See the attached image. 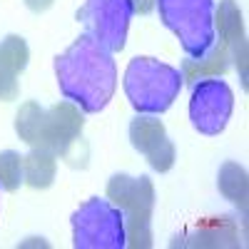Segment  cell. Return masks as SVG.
Here are the masks:
<instances>
[{
    "label": "cell",
    "mask_w": 249,
    "mask_h": 249,
    "mask_svg": "<svg viewBox=\"0 0 249 249\" xmlns=\"http://www.w3.org/2000/svg\"><path fill=\"white\" fill-rule=\"evenodd\" d=\"M135 15L132 0H85L77 10V20L85 33L105 45L110 53H120L127 43V30Z\"/></svg>",
    "instance_id": "8992f818"
},
{
    "label": "cell",
    "mask_w": 249,
    "mask_h": 249,
    "mask_svg": "<svg viewBox=\"0 0 249 249\" xmlns=\"http://www.w3.org/2000/svg\"><path fill=\"white\" fill-rule=\"evenodd\" d=\"M43 120H45V107H40L37 102H25V105H20V110L15 115L18 137L23 142H28L30 147H35L40 127H43Z\"/></svg>",
    "instance_id": "9a60e30c"
},
{
    "label": "cell",
    "mask_w": 249,
    "mask_h": 249,
    "mask_svg": "<svg viewBox=\"0 0 249 249\" xmlns=\"http://www.w3.org/2000/svg\"><path fill=\"white\" fill-rule=\"evenodd\" d=\"M230 60H232V53L227 48L222 40L217 37L214 48L207 53L202 60H184L182 65V77L184 80H202V77H219L227 68H230Z\"/></svg>",
    "instance_id": "8fae6325"
},
{
    "label": "cell",
    "mask_w": 249,
    "mask_h": 249,
    "mask_svg": "<svg viewBox=\"0 0 249 249\" xmlns=\"http://www.w3.org/2000/svg\"><path fill=\"white\" fill-rule=\"evenodd\" d=\"M234 110V92L222 77H202L192 82L190 122L199 135L214 137L224 132Z\"/></svg>",
    "instance_id": "52a82bcc"
},
{
    "label": "cell",
    "mask_w": 249,
    "mask_h": 249,
    "mask_svg": "<svg viewBox=\"0 0 249 249\" xmlns=\"http://www.w3.org/2000/svg\"><path fill=\"white\" fill-rule=\"evenodd\" d=\"M57 172V160L48 150H30V155L23 157V182L33 190H48Z\"/></svg>",
    "instance_id": "7c38bea8"
},
{
    "label": "cell",
    "mask_w": 249,
    "mask_h": 249,
    "mask_svg": "<svg viewBox=\"0 0 249 249\" xmlns=\"http://www.w3.org/2000/svg\"><path fill=\"white\" fill-rule=\"evenodd\" d=\"M217 184H219V192L227 199L242 207V210H247V170L242 164L224 162L217 175Z\"/></svg>",
    "instance_id": "4fadbf2b"
},
{
    "label": "cell",
    "mask_w": 249,
    "mask_h": 249,
    "mask_svg": "<svg viewBox=\"0 0 249 249\" xmlns=\"http://www.w3.org/2000/svg\"><path fill=\"white\" fill-rule=\"evenodd\" d=\"M18 97V75L0 68V100H15Z\"/></svg>",
    "instance_id": "e0dca14e"
},
{
    "label": "cell",
    "mask_w": 249,
    "mask_h": 249,
    "mask_svg": "<svg viewBox=\"0 0 249 249\" xmlns=\"http://www.w3.org/2000/svg\"><path fill=\"white\" fill-rule=\"evenodd\" d=\"M130 142L132 147L150 162L155 172H170L175 164V144L167 137L164 124L157 115H137L130 122Z\"/></svg>",
    "instance_id": "9c48e42d"
},
{
    "label": "cell",
    "mask_w": 249,
    "mask_h": 249,
    "mask_svg": "<svg viewBox=\"0 0 249 249\" xmlns=\"http://www.w3.org/2000/svg\"><path fill=\"white\" fill-rule=\"evenodd\" d=\"M0 190H3V187H0Z\"/></svg>",
    "instance_id": "ffe728a7"
},
{
    "label": "cell",
    "mask_w": 249,
    "mask_h": 249,
    "mask_svg": "<svg viewBox=\"0 0 249 249\" xmlns=\"http://www.w3.org/2000/svg\"><path fill=\"white\" fill-rule=\"evenodd\" d=\"M184 85L182 70L157 57L137 55L127 62L122 88L137 115H162L172 107Z\"/></svg>",
    "instance_id": "7a4b0ae2"
},
{
    "label": "cell",
    "mask_w": 249,
    "mask_h": 249,
    "mask_svg": "<svg viewBox=\"0 0 249 249\" xmlns=\"http://www.w3.org/2000/svg\"><path fill=\"white\" fill-rule=\"evenodd\" d=\"M28 60H30V48L25 43V37L20 35H8L5 40H0V68L20 75L28 68Z\"/></svg>",
    "instance_id": "5bb4252c"
},
{
    "label": "cell",
    "mask_w": 249,
    "mask_h": 249,
    "mask_svg": "<svg viewBox=\"0 0 249 249\" xmlns=\"http://www.w3.org/2000/svg\"><path fill=\"white\" fill-rule=\"evenodd\" d=\"M85 117L77 105H72L70 100L57 102V105L45 110V120L43 127H40L35 150H48L55 157L68 155V150L72 147V142L80 137Z\"/></svg>",
    "instance_id": "ba28073f"
},
{
    "label": "cell",
    "mask_w": 249,
    "mask_h": 249,
    "mask_svg": "<svg viewBox=\"0 0 249 249\" xmlns=\"http://www.w3.org/2000/svg\"><path fill=\"white\" fill-rule=\"evenodd\" d=\"M25 5H28L33 13H45V10L53 5V0H25Z\"/></svg>",
    "instance_id": "ac0fdd59"
},
{
    "label": "cell",
    "mask_w": 249,
    "mask_h": 249,
    "mask_svg": "<svg viewBox=\"0 0 249 249\" xmlns=\"http://www.w3.org/2000/svg\"><path fill=\"white\" fill-rule=\"evenodd\" d=\"M23 184V157L15 150L0 152V187L5 192H15Z\"/></svg>",
    "instance_id": "2e32d148"
},
{
    "label": "cell",
    "mask_w": 249,
    "mask_h": 249,
    "mask_svg": "<svg viewBox=\"0 0 249 249\" xmlns=\"http://www.w3.org/2000/svg\"><path fill=\"white\" fill-rule=\"evenodd\" d=\"M55 77L62 97L82 112H102L117 88V65L112 53L82 33L75 43L55 57Z\"/></svg>",
    "instance_id": "6da1fadb"
},
{
    "label": "cell",
    "mask_w": 249,
    "mask_h": 249,
    "mask_svg": "<svg viewBox=\"0 0 249 249\" xmlns=\"http://www.w3.org/2000/svg\"><path fill=\"white\" fill-rule=\"evenodd\" d=\"M214 30L217 37L230 48L232 60L237 62L242 85L247 88V35H244V20L242 10L234 0H222L219 8H214Z\"/></svg>",
    "instance_id": "30bf717a"
},
{
    "label": "cell",
    "mask_w": 249,
    "mask_h": 249,
    "mask_svg": "<svg viewBox=\"0 0 249 249\" xmlns=\"http://www.w3.org/2000/svg\"><path fill=\"white\" fill-rule=\"evenodd\" d=\"M162 25L172 30L187 60H202L217 43L214 0H155Z\"/></svg>",
    "instance_id": "3957f363"
},
{
    "label": "cell",
    "mask_w": 249,
    "mask_h": 249,
    "mask_svg": "<svg viewBox=\"0 0 249 249\" xmlns=\"http://www.w3.org/2000/svg\"><path fill=\"white\" fill-rule=\"evenodd\" d=\"M107 199L115 202L124 214L127 247L150 249L152 247V210H155V187L150 177L115 175L107 182Z\"/></svg>",
    "instance_id": "277c9868"
},
{
    "label": "cell",
    "mask_w": 249,
    "mask_h": 249,
    "mask_svg": "<svg viewBox=\"0 0 249 249\" xmlns=\"http://www.w3.org/2000/svg\"><path fill=\"white\" fill-rule=\"evenodd\" d=\"M132 3H135V13H142V15H147L155 8V0H132Z\"/></svg>",
    "instance_id": "d6986e66"
},
{
    "label": "cell",
    "mask_w": 249,
    "mask_h": 249,
    "mask_svg": "<svg viewBox=\"0 0 249 249\" xmlns=\"http://www.w3.org/2000/svg\"><path fill=\"white\" fill-rule=\"evenodd\" d=\"M70 222H72V244L77 249H124L127 247L124 214L107 197H92L88 202H82Z\"/></svg>",
    "instance_id": "5b68a950"
}]
</instances>
